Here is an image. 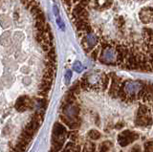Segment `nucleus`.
<instances>
[{
  "instance_id": "f257e3e1",
  "label": "nucleus",
  "mask_w": 153,
  "mask_h": 152,
  "mask_svg": "<svg viewBox=\"0 0 153 152\" xmlns=\"http://www.w3.org/2000/svg\"><path fill=\"white\" fill-rule=\"evenodd\" d=\"M62 4L91 59L153 73V0H62Z\"/></svg>"
},
{
  "instance_id": "f03ea898",
  "label": "nucleus",
  "mask_w": 153,
  "mask_h": 152,
  "mask_svg": "<svg viewBox=\"0 0 153 152\" xmlns=\"http://www.w3.org/2000/svg\"><path fill=\"white\" fill-rule=\"evenodd\" d=\"M139 138H140V135L137 134V133H135L134 131L130 129H124L122 133H120L118 135L117 141L120 145L123 147H126L135 141H137Z\"/></svg>"
},
{
  "instance_id": "7ed1b4c3",
  "label": "nucleus",
  "mask_w": 153,
  "mask_h": 152,
  "mask_svg": "<svg viewBox=\"0 0 153 152\" xmlns=\"http://www.w3.org/2000/svg\"><path fill=\"white\" fill-rule=\"evenodd\" d=\"M14 107H16V110L17 112H25L27 110H31L36 107V102H35V98L32 99L29 96H21L19 97L16 104H14Z\"/></svg>"
},
{
  "instance_id": "20e7f679",
  "label": "nucleus",
  "mask_w": 153,
  "mask_h": 152,
  "mask_svg": "<svg viewBox=\"0 0 153 152\" xmlns=\"http://www.w3.org/2000/svg\"><path fill=\"white\" fill-rule=\"evenodd\" d=\"M100 137H102V134H100V132L97 129H90L88 132H87V138L89 139V141H92V142H97L100 139Z\"/></svg>"
},
{
  "instance_id": "39448f33",
  "label": "nucleus",
  "mask_w": 153,
  "mask_h": 152,
  "mask_svg": "<svg viewBox=\"0 0 153 152\" xmlns=\"http://www.w3.org/2000/svg\"><path fill=\"white\" fill-rule=\"evenodd\" d=\"M143 152H153V141H147L143 144Z\"/></svg>"
},
{
  "instance_id": "423d86ee",
  "label": "nucleus",
  "mask_w": 153,
  "mask_h": 152,
  "mask_svg": "<svg viewBox=\"0 0 153 152\" xmlns=\"http://www.w3.org/2000/svg\"><path fill=\"white\" fill-rule=\"evenodd\" d=\"M71 77H72V73H71V71H67V72H66V75H65V80H66V83H69L70 79H71Z\"/></svg>"
},
{
  "instance_id": "0eeeda50",
  "label": "nucleus",
  "mask_w": 153,
  "mask_h": 152,
  "mask_svg": "<svg viewBox=\"0 0 153 152\" xmlns=\"http://www.w3.org/2000/svg\"><path fill=\"white\" fill-rule=\"evenodd\" d=\"M130 152H142V151H141L140 146H139L138 145H134L132 147V149L130 150Z\"/></svg>"
},
{
  "instance_id": "6e6552de",
  "label": "nucleus",
  "mask_w": 153,
  "mask_h": 152,
  "mask_svg": "<svg viewBox=\"0 0 153 152\" xmlns=\"http://www.w3.org/2000/svg\"><path fill=\"white\" fill-rule=\"evenodd\" d=\"M74 69L76 71V72H80V71H81V65H80V63L79 62H76L75 64V66H74Z\"/></svg>"
}]
</instances>
